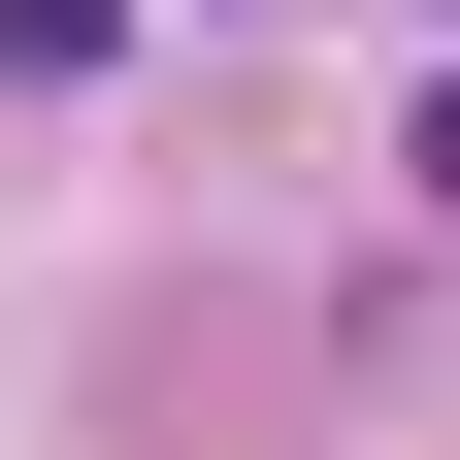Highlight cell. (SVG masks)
I'll return each instance as SVG.
<instances>
[{
    "label": "cell",
    "instance_id": "6da1fadb",
    "mask_svg": "<svg viewBox=\"0 0 460 460\" xmlns=\"http://www.w3.org/2000/svg\"><path fill=\"white\" fill-rule=\"evenodd\" d=\"M428 198H460V99H428Z\"/></svg>",
    "mask_w": 460,
    "mask_h": 460
}]
</instances>
